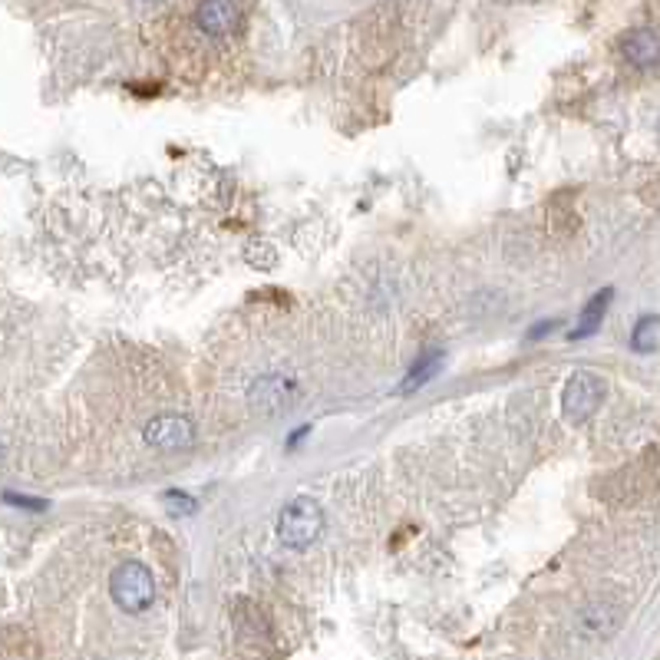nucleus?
Instances as JSON below:
<instances>
[{
  "mask_svg": "<svg viewBox=\"0 0 660 660\" xmlns=\"http://www.w3.org/2000/svg\"><path fill=\"white\" fill-rule=\"evenodd\" d=\"M321 532H324V509L307 495L291 499L277 515V538L294 552L311 548L321 538Z\"/></svg>",
  "mask_w": 660,
  "mask_h": 660,
  "instance_id": "nucleus-1",
  "label": "nucleus"
},
{
  "mask_svg": "<svg viewBox=\"0 0 660 660\" xmlns=\"http://www.w3.org/2000/svg\"><path fill=\"white\" fill-rule=\"evenodd\" d=\"M109 595L119 611L143 615L156 601V575L143 562H123L109 578Z\"/></svg>",
  "mask_w": 660,
  "mask_h": 660,
  "instance_id": "nucleus-2",
  "label": "nucleus"
},
{
  "mask_svg": "<svg viewBox=\"0 0 660 660\" xmlns=\"http://www.w3.org/2000/svg\"><path fill=\"white\" fill-rule=\"evenodd\" d=\"M605 397H608L605 380L588 370H578L568 377V384L562 390V413L568 423H588L598 413V407L605 404Z\"/></svg>",
  "mask_w": 660,
  "mask_h": 660,
  "instance_id": "nucleus-3",
  "label": "nucleus"
},
{
  "mask_svg": "<svg viewBox=\"0 0 660 660\" xmlns=\"http://www.w3.org/2000/svg\"><path fill=\"white\" fill-rule=\"evenodd\" d=\"M146 442L153 449H163V452H179V449H189L196 442V427L189 417H179V413H163V417H153L143 430Z\"/></svg>",
  "mask_w": 660,
  "mask_h": 660,
  "instance_id": "nucleus-4",
  "label": "nucleus"
},
{
  "mask_svg": "<svg viewBox=\"0 0 660 660\" xmlns=\"http://www.w3.org/2000/svg\"><path fill=\"white\" fill-rule=\"evenodd\" d=\"M248 400L258 413H281L294 400V380H287L284 374L258 377L248 390Z\"/></svg>",
  "mask_w": 660,
  "mask_h": 660,
  "instance_id": "nucleus-5",
  "label": "nucleus"
},
{
  "mask_svg": "<svg viewBox=\"0 0 660 660\" xmlns=\"http://www.w3.org/2000/svg\"><path fill=\"white\" fill-rule=\"evenodd\" d=\"M621 53L635 66H654V63H660V33L654 27L628 30L621 36Z\"/></svg>",
  "mask_w": 660,
  "mask_h": 660,
  "instance_id": "nucleus-6",
  "label": "nucleus"
},
{
  "mask_svg": "<svg viewBox=\"0 0 660 660\" xmlns=\"http://www.w3.org/2000/svg\"><path fill=\"white\" fill-rule=\"evenodd\" d=\"M196 23L209 36H224L241 23V10L228 0H209L196 10Z\"/></svg>",
  "mask_w": 660,
  "mask_h": 660,
  "instance_id": "nucleus-7",
  "label": "nucleus"
},
{
  "mask_svg": "<svg viewBox=\"0 0 660 660\" xmlns=\"http://www.w3.org/2000/svg\"><path fill=\"white\" fill-rule=\"evenodd\" d=\"M611 301H615V287H601V291L585 304V311H582V317H578V327L568 334V341H585V337L598 334V327H601V321H605Z\"/></svg>",
  "mask_w": 660,
  "mask_h": 660,
  "instance_id": "nucleus-8",
  "label": "nucleus"
},
{
  "mask_svg": "<svg viewBox=\"0 0 660 660\" xmlns=\"http://www.w3.org/2000/svg\"><path fill=\"white\" fill-rule=\"evenodd\" d=\"M621 625V611L615 605H588L582 611V628L591 638H611Z\"/></svg>",
  "mask_w": 660,
  "mask_h": 660,
  "instance_id": "nucleus-9",
  "label": "nucleus"
},
{
  "mask_svg": "<svg viewBox=\"0 0 660 660\" xmlns=\"http://www.w3.org/2000/svg\"><path fill=\"white\" fill-rule=\"evenodd\" d=\"M440 364H442V350H430V354H423V357L413 364L410 377L404 380L400 394H413V390H420L427 380H433V377L440 374Z\"/></svg>",
  "mask_w": 660,
  "mask_h": 660,
  "instance_id": "nucleus-10",
  "label": "nucleus"
},
{
  "mask_svg": "<svg viewBox=\"0 0 660 660\" xmlns=\"http://www.w3.org/2000/svg\"><path fill=\"white\" fill-rule=\"evenodd\" d=\"M660 344V317L658 314H645L638 324H635V331H631V347L638 350V354H654Z\"/></svg>",
  "mask_w": 660,
  "mask_h": 660,
  "instance_id": "nucleus-11",
  "label": "nucleus"
},
{
  "mask_svg": "<svg viewBox=\"0 0 660 660\" xmlns=\"http://www.w3.org/2000/svg\"><path fill=\"white\" fill-rule=\"evenodd\" d=\"M234 628L241 631V635H264L268 631V621H264V615L251 605V601H238L234 605Z\"/></svg>",
  "mask_w": 660,
  "mask_h": 660,
  "instance_id": "nucleus-12",
  "label": "nucleus"
},
{
  "mask_svg": "<svg viewBox=\"0 0 660 660\" xmlns=\"http://www.w3.org/2000/svg\"><path fill=\"white\" fill-rule=\"evenodd\" d=\"M166 499V509L172 512V515H192L199 505H196V499L192 495H186V492H166L163 495Z\"/></svg>",
  "mask_w": 660,
  "mask_h": 660,
  "instance_id": "nucleus-13",
  "label": "nucleus"
},
{
  "mask_svg": "<svg viewBox=\"0 0 660 660\" xmlns=\"http://www.w3.org/2000/svg\"><path fill=\"white\" fill-rule=\"evenodd\" d=\"M7 502H10V505H20V509H36V512L46 509L40 499H23V495H13V492H7Z\"/></svg>",
  "mask_w": 660,
  "mask_h": 660,
  "instance_id": "nucleus-14",
  "label": "nucleus"
},
{
  "mask_svg": "<svg viewBox=\"0 0 660 660\" xmlns=\"http://www.w3.org/2000/svg\"><path fill=\"white\" fill-rule=\"evenodd\" d=\"M558 327V321H542V324H535L532 331H528V341H538V337H545L548 331H555Z\"/></svg>",
  "mask_w": 660,
  "mask_h": 660,
  "instance_id": "nucleus-15",
  "label": "nucleus"
},
{
  "mask_svg": "<svg viewBox=\"0 0 660 660\" xmlns=\"http://www.w3.org/2000/svg\"><path fill=\"white\" fill-rule=\"evenodd\" d=\"M307 433H311V427H301V430H294V433H291V437H287V449H294V446H297V442L304 440V437H307Z\"/></svg>",
  "mask_w": 660,
  "mask_h": 660,
  "instance_id": "nucleus-16",
  "label": "nucleus"
}]
</instances>
